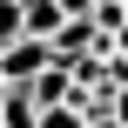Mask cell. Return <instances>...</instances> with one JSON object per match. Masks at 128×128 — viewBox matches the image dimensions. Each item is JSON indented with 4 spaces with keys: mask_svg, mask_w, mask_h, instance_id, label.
I'll use <instances>...</instances> for the list:
<instances>
[{
    "mask_svg": "<svg viewBox=\"0 0 128 128\" xmlns=\"http://www.w3.org/2000/svg\"><path fill=\"white\" fill-rule=\"evenodd\" d=\"M20 94L34 101V115H40V108H61V101H74V88H68V74H61V68H40V74H34Z\"/></svg>",
    "mask_w": 128,
    "mask_h": 128,
    "instance_id": "2",
    "label": "cell"
},
{
    "mask_svg": "<svg viewBox=\"0 0 128 128\" xmlns=\"http://www.w3.org/2000/svg\"><path fill=\"white\" fill-rule=\"evenodd\" d=\"M20 40V0H0V47Z\"/></svg>",
    "mask_w": 128,
    "mask_h": 128,
    "instance_id": "4",
    "label": "cell"
},
{
    "mask_svg": "<svg viewBox=\"0 0 128 128\" xmlns=\"http://www.w3.org/2000/svg\"><path fill=\"white\" fill-rule=\"evenodd\" d=\"M0 128H34V101H27L20 88H7V101H0Z\"/></svg>",
    "mask_w": 128,
    "mask_h": 128,
    "instance_id": "3",
    "label": "cell"
},
{
    "mask_svg": "<svg viewBox=\"0 0 128 128\" xmlns=\"http://www.w3.org/2000/svg\"><path fill=\"white\" fill-rule=\"evenodd\" d=\"M40 68H54L47 40H14V47H0V88H27Z\"/></svg>",
    "mask_w": 128,
    "mask_h": 128,
    "instance_id": "1",
    "label": "cell"
},
{
    "mask_svg": "<svg viewBox=\"0 0 128 128\" xmlns=\"http://www.w3.org/2000/svg\"><path fill=\"white\" fill-rule=\"evenodd\" d=\"M81 128H115V122H108V115H101V122H81Z\"/></svg>",
    "mask_w": 128,
    "mask_h": 128,
    "instance_id": "5",
    "label": "cell"
}]
</instances>
